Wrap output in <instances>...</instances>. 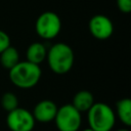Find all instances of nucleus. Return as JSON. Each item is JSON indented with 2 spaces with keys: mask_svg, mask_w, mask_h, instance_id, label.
Wrapping results in <instances>:
<instances>
[{
  "mask_svg": "<svg viewBox=\"0 0 131 131\" xmlns=\"http://www.w3.org/2000/svg\"><path fill=\"white\" fill-rule=\"evenodd\" d=\"M90 34L98 40H106L114 33V24L104 14L93 15L88 24Z\"/></svg>",
  "mask_w": 131,
  "mask_h": 131,
  "instance_id": "0eeeda50",
  "label": "nucleus"
},
{
  "mask_svg": "<svg viewBox=\"0 0 131 131\" xmlns=\"http://www.w3.org/2000/svg\"><path fill=\"white\" fill-rule=\"evenodd\" d=\"M117 6L123 13H129L131 11V0H117Z\"/></svg>",
  "mask_w": 131,
  "mask_h": 131,
  "instance_id": "2eb2a0df",
  "label": "nucleus"
},
{
  "mask_svg": "<svg viewBox=\"0 0 131 131\" xmlns=\"http://www.w3.org/2000/svg\"><path fill=\"white\" fill-rule=\"evenodd\" d=\"M61 30V20L57 13L53 11H45L41 13L35 24L37 35L44 40H51L58 36Z\"/></svg>",
  "mask_w": 131,
  "mask_h": 131,
  "instance_id": "39448f33",
  "label": "nucleus"
},
{
  "mask_svg": "<svg viewBox=\"0 0 131 131\" xmlns=\"http://www.w3.org/2000/svg\"><path fill=\"white\" fill-rule=\"evenodd\" d=\"M36 121L32 112L17 106L7 113L6 125L10 131H32L35 128Z\"/></svg>",
  "mask_w": 131,
  "mask_h": 131,
  "instance_id": "423d86ee",
  "label": "nucleus"
},
{
  "mask_svg": "<svg viewBox=\"0 0 131 131\" xmlns=\"http://www.w3.org/2000/svg\"><path fill=\"white\" fill-rule=\"evenodd\" d=\"M8 46H10V37L6 32L0 30V53Z\"/></svg>",
  "mask_w": 131,
  "mask_h": 131,
  "instance_id": "4468645a",
  "label": "nucleus"
},
{
  "mask_svg": "<svg viewBox=\"0 0 131 131\" xmlns=\"http://www.w3.org/2000/svg\"><path fill=\"white\" fill-rule=\"evenodd\" d=\"M42 76L39 64L28 60L18 61L9 70V79L11 83L20 89H30L38 84Z\"/></svg>",
  "mask_w": 131,
  "mask_h": 131,
  "instance_id": "f257e3e1",
  "label": "nucleus"
},
{
  "mask_svg": "<svg viewBox=\"0 0 131 131\" xmlns=\"http://www.w3.org/2000/svg\"><path fill=\"white\" fill-rule=\"evenodd\" d=\"M57 108L58 107L54 101L49 99H43L34 106L32 114L36 122L45 124L53 122Z\"/></svg>",
  "mask_w": 131,
  "mask_h": 131,
  "instance_id": "6e6552de",
  "label": "nucleus"
},
{
  "mask_svg": "<svg viewBox=\"0 0 131 131\" xmlns=\"http://www.w3.org/2000/svg\"><path fill=\"white\" fill-rule=\"evenodd\" d=\"M53 122L58 131H79L82 125V115L72 103H67L57 108Z\"/></svg>",
  "mask_w": 131,
  "mask_h": 131,
  "instance_id": "20e7f679",
  "label": "nucleus"
},
{
  "mask_svg": "<svg viewBox=\"0 0 131 131\" xmlns=\"http://www.w3.org/2000/svg\"><path fill=\"white\" fill-rule=\"evenodd\" d=\"M82 131H94V130H92L91 128H89V127H88V128H85V129H83Z\"/></svg>",
  "mask_w": 131,
  "mask_h": 131,
  "instance_id": "f3484780",
  "label": "nucleus"
},
{
  "mask_svg": "<svg viewBox=\"0 0 131 131\" xmlns=\"http://www.w3.org/2000/svg\"><path fill=\"white\" fill-rule=\"evenodd\" d=\"M116 131H130V130L127 129V128H121V129H118V130H116Z\"/></svg>",
  "mask_w": 131,
  "mask_h": 131,
  "instance_id": "dca6fc26",
  "label": "nucleus"
},
{
  "mask_svg": "<svg viewBox=\"0 0 131 131\" xmlns=\"http://www.w3.org/2000/svg\"><path fill=\"white\" fill-rule=\"evenodd\" d=\"M89 128L94 131H112L116 124L114 110L104 102H94L86 112Z\"/></svg>",
  "mask_w": 131,
  "mask_h": 131,
  "instance_id": "7ed1b4c3",
  "label": "nucleus"
},
{
  "mask_svg": "<svg viewBox=\"0 0 131 131\" xmlns=\"http://www.w3.org/2000/svg\"><path fill=\"white\" fill-rule=\"evenodd\" d=\"M0 104L2 108L8 113L18 106V98L12 92H5L1 97Z\"/></svg>",
  "mask_w": 131,
  "mask_h": 131,
  "instance_id": "ddd939ff",
  "label": "nucleus"
},
{
  "mask_svg": "<svg viewBox=\"0 0 131 131\" xmlns=\"http://www.w3.org/2000/svg\"><path fill=\"white\" fill-rule=\"evenodd\" d=\"M46 60L50 70L54 74L64 75L72 70L75 54L73 49L68 44L59 42L53 44L47 50Z\"/></svg>",
  "mask_w": 131,
  "mask_h": 131,
  "instance_id": "f03ea898",
  "label": "nucleus"
},
{
  "mask_svg": "<svg viewBox=\"0 0 131 131\" xmlns=\"http://www.w3.org/2000/svg\"><path fill=\"white\" fill-rule=\"evenodd\" d=\"M116 116L126 127L131 125V100L130 98H122L116 103Z\"/></svg>",
  "mask_w": 131,
  "mask_h": 131,
  "instance_id": "9b49d317",
  "label": "nucleus"
},
{
  "mask_svg": "<svg viewBox=\"0 0 131 131\" xmlns=\"http://www.w3.org/2000/svg\"><path fill=\"white\" fill-rule=\"evenodd\" d=\"M18 61H19V53L17 49L11 45L0 53V62L2 67L6 70L12 69Z\"/></svg>",
  "mask_w": 131,
  "mask_h": 131,
  "instance_id": "f8f14e48",
  "label": "nucleus"
},
{
  "mask_svg": "<svg viewBox=\"0 0 131 131\" xmlns=\"http://www.w3.org/2000/svg\"><path fill=\"white\" fill-rule=\"evenodd\" d=\"M94 103L93 94L88 90H80L78 91L72 100V104L75 108H77L81 114L86 113Z\"/></svg>",
  "mask_w": 131,
  "mask_h": 131,
  "instance_id": "1a4fd4ad",
  "label": "nucleus"
},
{
  "mask_svg": "<svg viewBox=\"0 0 131 131\" xmlns=\"http://www.w3.org/2000/svg\"><path fill=\"white\" fill-rule=\"evenodd\" d=\"M26 55L28 61L36 64H40L46 59L47 48L41 42H34L28 47Z\"/></svg>",
  "mask_w": 131,
  "mask_h": 131,
  "instance_id": "9d476101",
  "label": "nucleus"
}]
</instances>
